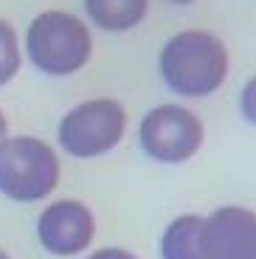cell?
<instances>
[{
    "label": "cell",
    "instance_id": "obj_3",
    "mask_svg": "<svg viewBox=\"0 0 256 259\" xmlns=\"http://www.w3.org/2000/svg\"><path fill=\"white\" fill-rule=\"evenodd\" d=\"M28 57L42 73L68 76L90 59V31L68 12H42L31 20L26 34Z\"/></svg>",
    "mask_w": 256,
    "mask_h": 259
},
{
    "label": "cell",
    "instance_id": "obj_2",
    "mask_svg": "<svg viewBox=\"0 0 256 259\" xmlns=\"http://www.w3.org/2000/svg\"><path fill=\"white\" fill-rule=\"evenodd\" d=\"M59 183V158L39 138L17 136L0 141V192L9 200H42Z\"/></svg>",
    "mask_w": 256,
    "mask_h": 259
},
{
    "label": "cell",
    "instance_id": "obj_13",
    "mask_svg": "<svg viewBox=\"0 0 256 259\" xmlns=\"http://www.w3.org/2000/svg\"><path fill=\"white\" fill-rule=\"evenodd\" d=\"M6 138V118H3V113H0V141Z\"/></svg>",
    "mask_w": 256,
    "mask_h": 259
},
{
    "label": "cell",
    "instance_id": "obj_11",
    "mask_svg": "<svg viewBox=\"0 0 256 259\" xmlns=\"http://www.w3.org/2000/svg\"><path fill=\"white\" fill-rule=\"evenodd\" d=\"M88 259H138V256L130 253V251H124V248H102V251L90 253Z\"/></svg>",
    "mask_w": 256,
    "mask_h": 259
},
{
    "label": "cell",
    "instance_id": "obj_8",
    "mask_svg": "<svg viewBox=\"0 0 256 259\" xmlns=\"http://www.w3.org/2000/svg\"><path fill=\"white\" fill-rule=\"evenodd\" d=\"M160 256L163 259H208L205 251V217L200 214H183L172 220L160 240Z\"/></svg>",
    "mask_w": 256,
    "mask_h": 259
},
{
    "label": "cell",
    "instance_id": "obj_4",
    "mask_svg": "<svg viewBox=\"0 0 256 259\" xmlns=\"http://www.w3.org/2000/svg\"><path fill=\"white\" fill-rule=\"evenodd\" d=\"M127 113L115 99H90L76 104L59 124V144L73 158L104 155L121 141Z\"/></svg>",
    "mask_w": 256,
    "mask_h": 259
},
{
    "label": "cell",
    "instance_id": "obj_15",
    "mask_svg": "<svg viewBox=\"0 0 256 259\" xmlns=\"http://www.w3.org/2000/svg\"><path fill=\"white\" fill-rule=\"evenodd\" d=\"M172 3H192V0H172Z\"/></svg>",
    "mask_w": 256,
    "mask_h": 259
},
{
    "label": "cell",
    "instance_id": "obj_10",
    "mask_svg": "<svg viewBox=\"0 0 256 259\" xmlns=\"http://www.w3.org/2000/svg\"><path fill=\"white\" fill-rule=\"evenodd\" d=\"M20 71V48H17V34L6 20H0V84L14 79Z\"/></svg>",
    "mask_w": 256,
    "mask_h": 259
},
{
    "label": "cell",
    "instance_id": "obj_14",
    "mask_svg": "<svg viewBox=\"0 0 256 259\" xmlns=\"http://www.w3.org/2000/svg\"><path fill=\"white\" fill-rule=\"evenodd\" d=\"M0 259H9V253H6V251H3V248H0Z\"/></svg>",
    "mask_w": 256,
    "mask_h": 259
},
{
    "label": "cell",
    "instance_id": "obj_5",
    "mask_svg": "<svg viewBox=\"0 0 256 259\" xmlns=\"http://www.w3.org/2000/svg\"><path fill=\"white\" fill-rule=\"evenodd\" d=\"M203 144V124L180 104H160L141 121V147L160 163H183Z\"/></svg>",
    "mask_w": 256,
    "mask_h": 259
},
{
    "label": "cell",
    "instance_id": "obj_7",
    "mask_svg": "<svg viewBox=\"0 0 256 259\" xmlns=\"http://www.w3.org/2000/svg\"><path fill=\"white\" fill-rule=\"evenodd\" d=\"M208 259H256V217L250 208L223 206L205 217Z\"/></svg>",
    "mask_w": 256,
    "mask_h": 259
},
{
    "label": "cell",
    "instance_id": "obj_6",
    "mask_svg": "<svg viewBox=\"0 0 256 259\" xmlns=\"http://www.w3.org/2000/svg\"><path fill=\"white\" fill-rule=\"evenodd\" d=\"M96 220L84 203L79 200H59L48 206L37 220V234L45 251L57 256L82 253L93 240Z\"/></svg>",
    "mask_w": 256,
    "mask_h": 259
},
{
    "label": "cell",
    "instance_id": "obj_12",
    "mask_svg": "<svg viewBox=\"0 0 256 259\" xmlns=\"http://www.w3.org/2000/svg\"><path fill=\"white\" fill-rule=\"evenodd\" d=\"M250 93H253V82H250L248 91H245V102H250ZM248 121H253V116H250V107H248Z\"/></svg>",
    "mask_w": 256,
    "mask_h": 259
},
{
    "label": "cell",
    "instance_id": "obj_9",
    "mask_svg": "<svg viewBox=\"0 0 256 259\" xmlns=\"http://www.w3.org/2000/svg\"><path fill=\"white\" fill-rule=\"evenodd\" d=\"M84 9L104 31H127L147 17L149 0H84Z\"/></svg>",
    "mask_w": 256,
    "mask_h": 259
},
{
    "label": "cell",
    "instance_id": "obj_1",
    "mask_svg": "<svg viewBox=\"0 0 256 259\" xmlns=\"http://www.w3.org/2000/svg\"><path fill=\"white\" fill-rule=\"evenodd\" d=\"M160 76L180 96H211L228 73V51L211 31L189 28L169 39L160 51Z\"/></svg>",
    "mask_w": 256,
    "mask_h": 259
}]
</instances>
